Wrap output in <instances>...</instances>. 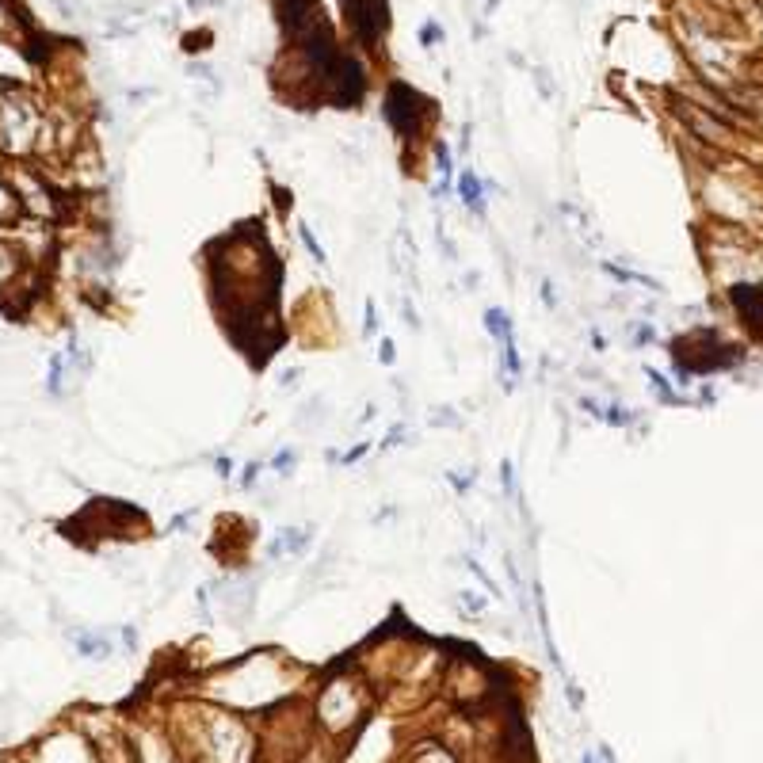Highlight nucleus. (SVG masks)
I'll return each instance as SVG.
<instances>
[{"label":"nucleus","instance_id":"f257e3e1","mask_svg":"<svg viewBox=\"0 0 763 763\" xmlns=\"http://www.w3.org/2000/svg\"><path fill=\"white\" fill-rule=\"evenodd\" d=\"M50 138L46 115L19 88L0 92V153L8 157H31Z\"/></svg>","mask_w":763,"mask_h":763},{"label":"nucleus","instance_id":"f03ea898","mask_svg":"<svg viewBox=\"0 0 763 763\" xmlns=\"http://www.w3.org/2000/svg\"><path fill=\"white\" fill-rule=\"evenodd\" d=\"M385 119H390V126L405 141H416V138H420V130H424V122L432 119V104H427L416 88L393 84L390 92H385Z\"/></svg>","mask_w":763,"mask_h":763},{"label":"nucleus","instance_id":"7ed1b4c3","mask_svg":"<svg viewBox=\"0 0 763 763\" xmlns=\"http://www.w3.org/2000/svg\"><path fill=\"white\" fill-rule=\"evenodd\" d=\"M676 115L691 126V134L702 138V141H710V146H729V141H732L729 122H721L718 111H706V107H698V104H687V99H679V104H676Z\"/></svg>","mask_w":763,"mask_h":763},{"label":"nucleus","instance_id":"20e7f679","mask_svg":"<svg viewBox=\"0 0 763 763\" xmlns=\"http://www.w3.org/2000/svg\"><path fill=\"white\" fill-rule=\"evenodd\" d=\"M344 12H348L351 31L363 43H378L385 31V4L382 0H344Z\"/></svg>","mask_w":763,"mask_h":763},{"label":"nucleus","instance_id":"39448f33","mask_svg":"<svg viewBox=\"0 0 763 763\" xmlns=\"http://www.w3.org/2000/svg\"><path fill=\"white\" fill-rule=\"evenodd\" d=\"M309 546V531L305 527H282L275 534V546H271V557H282V554H302Z\"/></svg>","mask_w":763,"mask_h":763},{"label":"nucleus","instance_id":"423d86ee","mask_svg":"<svg viewBox=\"0 0 763 763\" xmlns=\"http://www.w3.org/2000/svg\"><path fill=\"white\" fill-rule=\"evenodd\" d=\"M458 191H462L466 207H470L473 214H485V195H481V183H477V176L470 168L462 172V180H458Z\"/></svg>","mask_w":763,"mask_h":763},{"label":"nucleus","instance_id":"0eeeda50","mask_svg":"<svg viewBox=\"0 0 763 763\" xmlns=\"http://www.w3.org/2000/svg\"><path fill=\"white\" fill-rule=\"evenodd\" d=\"M19 210H23V202H19L16 187H12V180L0 176V221H12Z\"/></svg>","mask_w":763,"mask_h":763},{"label":"nucleus","instance_id":"6e6552de","mask_svg":"<svg viewBox=\"0 0 763 763\" xmlns=\"http://www.w3.org/2000/svg\"><path fill=\"white\" fill-rule=\"evenodd\" d=\"M485 324H488V332H493L496 340L504 344V348L512 344V321H507L504 309H488V313H485Z\"/></svg>","mask_w":763,"mask_h":763},{"label":"nucleus","instance_id":"1a4fd4ad","mask_svg":"<svg viewBox=\"0 0 763 763\" xmlns=\"http://www.w3.org/2000/svg\"><path fill=\"white\" fill-rule=\"evenodd\" d=\"M77 649H80L84 657H107V641L96 637V634H92V637L80 634V637H77Z\"/></svg>","mask_w":763,"mask_h":763},{"label":"nucleus","instance_id":"9d476101","mask_svg":"<svg viewBox=\"0 0 763 763\" xmlns=\"http://www.w3.org/2000/svg\"><path fill=\"white\" fill-rule=\"evenodd\" d=\"M420 43H424V46H432V43H443V27H439V23H424V31H420Z\"/></svg>","mask_w":763,"mask_h":763},{"label":"nucleus","instance_id":"9b49d317","mask_svg":"<svg viewBox=\"0 0 763 763\" xmlns=\"http://www.w3.org/2000/svg\"><path fill=\"white\" fill-rule=\"evenodd\" d=\"M271 470L287 477V473L294 470V454H290V451H287V454H275V458H271Z\"/></svg>","mask_w":763,"mask_h":763},{"label":"nucleus","instance_id":"f8f14e48","mask_svg":"<svg viewBox=\"0 0 763 763\" xmlns=\"http://www.w3.org/2000/svg\"><path fill=\"white\" fill-rule=\"evenodd\" d=\"M302 241H305V248H309V252H313V260H317V263H324V252H321V244H317V241H313V233H309V229H305V226H302Z\"/></svg>","mask_w":763,"mask_h":763},{"label":"nucleus","instance_id":"ddd939ff","mask_svg":"<svg viewBox=\"0 0 763 763\" xmlns=\"http://www.w3.org/2000/svg\"><path fill=\"white\" fill-rule=\"evenodd\" d=\"M378 332V313H374V305L366 302V336H374Z\"/></svg>","mask_w":763,"mask_h":763},{"label":"nucleus","instance_id":"4468645a","mask_svg":"<svg viewBox=\"0 0 763 763\" xmlns=\"http://www.w3.org/2000/svg\"><path fill=\"white\" fill-rule=\"evenodd\" d=\"M462 599H466V607H470V610H481V607H485V599L477 595V592H466Z\"/></svg>","mask_w":763,"mask_h":763},{"label":"nucleus","instance_id":"2eb2a0df","mask_svg":"<svg viewBox=\"0 0 763 763\" xmlns=\"http://www.w3.org/2000/svg\"><path fill=\"white\" fill-rule=\"evenodd\" d=\"M378 359H382L385 366H390V363L397 359V355H393V344H390V340H382V355H378Z\"/></svg>","mask_w":763,"mask_h":763},{"label":"nucleus","instance_id":"dca6fc26","mask_svg":"<svg viewBox=\"0 0 763 763\" xmlns=\"http://www.w3.org/2000/svg\"><path fill=\"white\" fill-rule=\"evenodd\" d=\"M496 4H500V0H485V12H493Z\"/></svg>","mask_w":763,"mask_h":763},{"label":"nucleus","instance_id":"f3484780","mask_svg":"<svg viewBox=\"0 0 763 763\" xmlns=\"http://www.w3.org/2000/svg\"><path fill=\"white\" fill-rule=\"evenodd\" d=\"M0 27H4V8H0Z\"/></svg>","mask_w":763,"mask_h":763}]
</instances>
